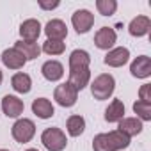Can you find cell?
I'll return each instance as SVG.
<instances>
[{"label": "cell", "mask_w": 151, "mask_h": 151, "mask_svg": "<svg viewBox=\"0 0 151 151\" xmlns=\"http://www.w3.org/2000/svg\"><path fill=\"white\" fill-rule=\"evenodd\" d=\"M130 146V137L121 133L119 130H112L109 133H98L93 139L94 151H119Z\"/></svg>", "instance_id": "1"}, {"label": "cell", "mask_w": 151, "mask_h": 151, "mask_svg": "<svg viewBox=\"0 0 151 151\" xmlns=\"http://www.w3.org/2000/svg\"><path fill=\"white\" fill-rule=\"evenodd\" d=\"M114 89H116V80L112 75L109 73H101L93 80L91 84V93L94 96V100H109L112 94H114Z\"/></svg>", "instance_id": "2"}, {"label": "cell", "mask_w": 151, "mask_h": 151, "mask_svg": "<svg viewBox=\"0 0 151 151\" xmlns=\"http://www.w3.org/2000/svg\"><path fill=\"white\" fill-rule=\"evenodd\" d=\"M41 142L48 151H62L68 144V139H66V133L60 128H52L50 126L41 133Z\"/></svg>", "instance_id": "3"}, {"label": "cell", "mask_w": 151, "mask_h": 151, "mask_svg": "<svg viewBox=\"0 0 151 151\" xmlns=\"http://www.w3.org/2000/svg\"><path fill=\"white\" fill-rule=\"evenodd\" d=\"M11 133H13V139H14L16 142H22V144L30 142L32 137L36 135V124H34L32 119H27V117L18 119V121L13 124Z\"/></svg>", "instance_id": "4"}, {"label": "cell", "mask_w": 151, "mask_h": 151, "mask_svg": "<svg viewBox=\"0 0 151 151\" xmlns=\"http://www.w3.org/2000/svg\"><path fill=\"white\" fill-rule=\"evenodd\" d=\"M53 100L60 107H66V109L68 107H73L75 103H77V100H78V91L75 89L73 86H69L68 82L66 84H60L53 91Z\"/></svg>", "instance_id": "5"}, {"label": "cell", "mask_w": 151, "mask_h": 151, "mask_svg": "<svg viewBox=\"0 0 151 151\" xmlns=\"http://www.w3.org/2000/svg\"><path fill=\"white\" fill-rule=\"evenodd\" d=\"M71 23H73V29L77 30L78 34H86L94 25V14L91 11H87V9H78V11L73 13Z\"/></svg>", "instance_id": "6"}, {"label": "cell", "mask_w": 151, "mask_h": 151, "mask_svg": "<svg viewBox=\"0 0 151 151\" xmlns=\"http://www.w3.org/2000/svg\"><path fill=\"white\" fill-rule=\"evenodd\" d=\"M117 41V34L112 27H101L96 34H94V45L100 48V50H112L114 45Z\"/></svg>", "instance_id": "7"}, {"label": "cell", "mask_w": 151, "mask_h": 151, "mask_svg": "<svg viewBox=\"0 0 151 151\" xmlns=\"http://www.w3.org/2000/svg\"><path fill=\"white\" fill-rule=\"evenodd\" d=\"M89 82H91V69L89 68L69 69V80H68V84L73 86L77 91H82L84 87H87Z\"/></svg>", "instance_id": "8"}, {"label": "cell", "mask_w": 151, "mask_h": 151, "mask_svg": "<svg viewBox=\"0 0 151 151\" xmlns=\"http://www.w3.org/2000/svg\"><path fill=\"white\" fill-rule=\"evenodd\" d=\"M105 64L110 66V68H121L124 66L128 60H130V50L124 48V46H117V48H112L107 52L105 55Z\"/></svg>", "instance_id": "9"}, {"label": "cell", "mask_w": 151, "mask_h": 151, "mask_svg": "<svg viewBox=\"0 0 151 151\" xmlns=\"http://www.w3.org/2000/svg\"><path fill=\"white\" fill-rule=\"evenodd\" d=\"M0 59H2L4 66L9 68V69H22V68L27 64V59L23 57V53L18 52L14 46L4 50V52H2V57H0Z\"/></svg>", "instance_id": "10"}, {"label": "cell", "mask_w": 151, "mask_h": 151, "mask_svg": "<svg viewBox=\"0 0 151 151\" xmlns=\"http://www.w3.org/2000/svg\"><path fill=\"white\" fill-rule=\"evenodd\" d=\"M23 109H25V105L18 96L6 94L2 98V110L7 117H20L23 114Z\"/></svg>", "instance_id": "11"}, {"label": "cell", "mask_w": 151, "mask_h": 151, "mask_svg": "<svg viewBox=\"0 0 151 151\" xmlns=\"http://www.w3.org/2000/svg\"><path fill=\"white\" fill-rule=\"evenodd\" d=\"M130 73L135 78H147V77H151V59L147 55H139L130 64Z\"/></svg>", "instance_id": "12"}, {"label": "cell", "mask_w": 151, "mask_h": 151, "mask_svg": "<svg viewBox=\"0 0 151 151\" xmlns=\"http://www.w3.org/2000/svg\"><path fill=\"white\" fill-rule=\"evenodd\" d=\"M41 23L34 18H29L25 20L22 25H20V36H22V41H37L39 34H41Z\"/></svg>", "instance_id": "13"}, {"label": "cell", "mask_w": 151, "mask_h": 151, "mask_svg": "<svg viewBox=\"0 0 151 151\" xmlns=\"http://www.w3.org/2000/svg\"><path fill=\"white\" fill-rule=\"evenodd\" d=\"M45 34L52 41H62L68 36V27L62 20H50L45 25Z\"/></svg>", "instance_id": "14"}, {"label": "cell", "mask_w": 151, "mask_h": 151, "mask_svg": "<svg viewBox=\"0 0 151 151\" xmlns=\"http://www.w3.org/2000/svg\"><path fill=\"white\" fill-rule=\"evenodd\" d=\"M41 73L48 82H57L64 77V66L59 60H46L41 66Z\"/></svg>", "instance_id": "15"}, {"label": "cell", "mask_w": 151, "mask_h": 151, "mask_svg": "<svg viewBox=\"0 0 151 151\" xmlns=\"http://www.w3.org/2000/svg\"><path fill=\"white\" fill-rule=\"evenodd\" d=\"M149 29H151V20L147 16H142V14L135 16L128 25V32L133 37H144L149 32Z\"/></svg>", "instance_id": "16"}, {"label": "cell", "mask_w": 151, "mask_h": 151, "mask_svg": "<svg viewBox=\"0 0 151 151\" xmlns=\"http://www.w3.org/2000/svg\"><path fill=\"white\" fill-rule=\"evenodd\" d=\"M142 121L140 119H137V117H123L121 121H119V126H117V130L121 132V133H124L126 137H135V135H139L140 132H142Z\"/></svg>", "instance_id": "17"}, {"label": "cell", "mask_w": 151, "mask_h": 151, "mask_svg": "<svg viewBox=\"0 0 151 151\" xmlns=\"http://www.w3.org/2000/svg\"><path fill=\"white\" fill-rule=\"evenodd\" d=\"M32 112L39 119H50L55 114V109H53V105H52L50 100H46V98H36L32 101Z\"/></svg>", "instance_id": "18"}, {"label": "cell", "mask_w": 151, "mask_h": 151, "mask_svg": "<svg viewBox=\"0 0 151 151\" xmlns=\"http://www.w3.org/2000/svg\"><path fill=\"white\" fill-rule=\"evenodd\" d=\"M14 48H16L18 52H22L27 60L37 59L39 53H41V46H39L37 41H16V43H14Z\"/></svg>", "instance_id": "19"}, {"label": "cell", "mask_w": 151, "mask_h": 151, "mask_svg": "<svg viewBox=\"0 0 151 151\" xmlns=\"http://www.w3.org/2000/svg\"><path fill=\"white\" fill-rule=\"evenodd\" d=\"M11 86H13V89H14L16 93L27 94V93H30V89H32V78H30V75L20 71V73H14V75H13Z\"/></svg>", "instance_id": "20"}, {"label": "cell", "mask_w": 151, "mask_h": 151, "mask_svg": "<svg viewBox=\"0 0 151 151\" xmlns=\"http://www.w3.org/2000/svg\"><path fill=\"white\" fill-rule=\"evenodd\" d=\"M124 117V103L121 100H112L110 105L105 109V121L107 123H119Z\"/></svg>", "instance_id": "21"}, {"label": "cell", "mask_w": 151, "mask_h": 151, "mask_svg": "<svg viewBox=\"0 0 151 151\" xmlns=\"http://www.w3.org/2000/svg\"><path fill=\"white\" fill-rule=\"evenodd\" d=\"M66 130L71 137H78L84 133L86 130V119L78 114H75V116H69L68 121H66Z\"/></svg>", "instance_id": "22"}, {"label": "cell", "mask_w": 151, "mask_h": 151, "mask_svg": "<svg viewBox=\"0 0 151 151\" xmlns=\"http://www.w3.org/2000/svg\"><path fill=\"white\" fill-rule=\"evenodd\" d=\"M69 69H75V68H89L91 64V57L86 50H73L69 53Z\"/></svg>", "instance_id": "23"}, {"label": "cell", "mask_w": 151, "mask_h": 151, "mask_svg": "<svg viewBox=\"0 0 151 151\" xmlns=\"http://www.w3.org/2000/svg\"><path fill=\"white\" fill-rule=\"evenodd\" d=\"M64 50H66V45L62 41H52V39H46L41 46V52H45L48 55H60V53H64Z\"/></svg>", "instance_id": "24"}, {"label": "cell", "mask_w": 151, "mask_h": 151, "mask_svg": "<svg viewBox=\"0 0 151 151\" xmlns=\"http://www.w3.org/2000/svg\"><path fill=\"white\" fill-rule=\"evenodd\" d=\"M133 112L137 114V119H140V121H151V103L137 100L133 103Z\"/></svg>", "instance_id": "25"}, {"label": "cell", "mask_w": 151, "mask_h": 151, "mask_svg": "<svg viewBox=\"0 0 151 151\" xmlns=\"http://www.w3.org/2000/svg\"><path fill=\"white\" fill-rule=\"evenodd\" d=\"M96 9L103 16H112L117 9V2L116 0H96Z\"/></svg>", "instance_id": "26"}, {"label": "cell", "mask_w": 151, "mask_h": 151, "mask_svg": "<svg viewBox=\"0 0 151 151\" xmlns=\"http://www.w3.org/2000/svg\"><path fill=\"white\" fill-rule=\"evenodd\" d=\"M139 100L146 101V103H151V84H144L139 89Z\"/></svg>", "instance_id": "27"}, {"label": "cell", "mask_w": 151, "mask_h": 151, "mask_svg": "<svg viewBox=\"0 0 151 151\" xmlns=\"http://www.w3.org/2000/svg\"><path fill=\"white\" fill-rule=\"evenodd\" d=\"M59 6H60L59 0H55V2H43V0H41V2H39V7H41V9H46V11L55 9V7H59Z\"/></svg>", "instance_id": "28"}, {"label": "cell", "mask_w": 151, "mask_h": 151, "mask_svg": "<svg viewBox=\"0 0 151 151\" xmlns=\"http://www.w3.org/2000/svg\"><path fill=\"white\" fill-rule=\"evenodd\" d=\"M2 80H4V75H2V71H0V84H2Z\"/></svg>", "instance_id": "29"}, {"label": "cell", "mask_w": 151, "mask_h": 151, "mask_svg": "<svg viewBox=\"0 0 151 151\" xmlns=\"http://www.w3.org/2000/svg\"><path fill=\"white\" fill-rule=\"evenodd\" d=\"M25 151H37V149H34V147H30V149H25Z\"/></svg>", "instance_id": "30"}, {"label": "cell", "mask_w": 151, "mask_h": 151, "mask_svg": "<svg viewBox=\"0 0 151 151\" xmlns=\"http://www.w3.org/2000/svg\"><path fill=\"white\" fill-rule=\"evenodd\" d=\"M0 151H9V149H0Z\"/></svg>", "instance_id": "31"}]
</instances>
